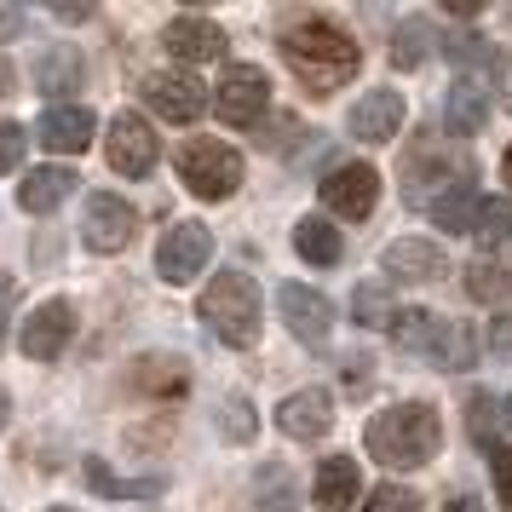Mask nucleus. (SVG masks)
Wrapping results in <instances>:
<instances>
[{"label":"nucleus","instance_id":"obj_1","mask_svg":"<svg viewBox=\"0 0 512 512\" xmlns=\"http://www.w3.org/2000/svg\"><path fill=\"white\" fill-rule=\"evenodd\" d=\"M282 58H288V70L300 75L317 98H328L334 87H346L351 75L363 70L357 41H351L340 24H323V18L288 29V35H282Z\"/></svg>","mask_w":512,"mask_h":512},{"label":"nucleus","instance_id":"obj_2","mask_svg":"<svg viewBox=\"0 0 512 512\" xmlns=\"http://www.w3.org/2000/svg\"><path fill=\"white\" fill-rule=\"evenodd\" d=\"M363 443L380 466H426L443 443V420L432 403H392L369 420Z\"/></svg>","mask_w":512,"mask_h":512},{"label":"nucleus","instance_id":"obj_3","mask_svg":"<svg viewBox=\"0 0 512 512\" xmlns=\"http://www.w3.org/2000/svg\"><path fill=\"white\" fill-rule=\"evenodd\" d=\"M202 323L225 340V346H254L259 323H265V300H259V282L248 271H219L202 288Z\"/></svg>","mask_w":512,"mask_h":512},{"label":"nucleus","instance_id":"obj_4","mask_svg":"<svg viewBox=\"0 0 512 512\" xmlns=\"http://www.w3.org/2000/svg\"><path fill=\"white\" fill-rule=\"evenodd\" d=\"M179 179H185L190 196L225 202V196L242 185V156H236L225 139H190L185 150H179Z\"/></svg>","mask_w":512,"mask_h":512},{"label":"nucleus","instance_id":"obj_5","mask_svg":"<svg viewBox=\"0 0 512 512\" xmlns=\"http://www.w3.org/2000/svg\"><path fill=\"white\" fill-rule=\"evenodd\" d=\"M133 231H139L133 202H121V196H110V190L87 196V208H81V236H87L93 254H121V248L133 242Z\"/></svg>","mask_w":512,"mask_h":512},{"label":"nucleus","instance_id":"obj_6","mask_svg":"<svg viewBox=\"0 0 512 512\" xmlns=\"http://www.w3.org/2000/svg\"><path fill=\"white\" fill-rule=\"evenodd\" d=\"M104 150H110V167L127 173V179H144V173L156 167V156H162V144H156V133H150V121L133 116V110H121V116L110 121Z\"/></svg>","mask_w":512,"mask_h":512},{"label":"nucleus","instance_id":"obj_7","mask_svg":"<svg viewBox=\"0 0 512 512\" xmlns=\"http://www.w3.org/2000/svg\"><path fill=\"white\" fill-rule=\"evenodd\" d=\"M219 121H231V127H254L265 116V104H271V81L259 64H231L225 81H219Z\"/></svg>","mask_w":512,"mask_h":512},{"label":"nucleus","instance_id":"obj_8","mask_svg":"<svg viewBox=\"0 0 512 512\" xmlns=\"http://www.w3.org/2000/svg\"><path fill=\"white\" fill-rule=\"evenodd\" d=\"M208 254H213L208 225L179 219V225L162 236V248H156V271H162V282H190L202 265H208Z\"/></svg>","mask_w":512,"mask_h":512},{"label":"nucleus","instance_id":"obj_9","mask_svg":"<svg viewBox=\"0 0 512 512\" xmlns=\"http://www.w3.org/2000/svg\"><path fill=\"white\" fill-rule=\"evenodd\" d=\"M374 202H380V173L363 167V162L334 167V173L323 179V208L340 213V219H369Z\"/></svg>","mask_w":512,"mask_h":512},{"label":"nucleus","instance_id":"obj_10","mask_svg":"<svg viewBox=\"0 0 512 512\" xmlns=\"http://www.w3.org/2000/svg\"><path fill=\"white\" fill-rule=\"evenodd\" d=\"M277 311H282V323H288V334L305 340V346H323L328 328H334V305H328L317 288H305V282H282Z\"/></svg>","mask_w":512,"mask_h":512},{"label":"nucleus","instance_id":"obj_11","mask_svg":"<svg viewBox=\"0 0 512 512\" xmlns=\"http://www.w3.org/2000/svg\"><path fill=\"white\" fill-rule=\"evenodd\" d=\"M70 334H75V305L70 300H47L41 311H29V317H24L18 346H24L29 363H52L58 351L70 346Z\"/></svg>","mask_w":512,"mask_h":512},{"label":"nucleus","instance_id":"obj_12","mask_svg":"<svg viewBox=\"0 0 512 512\" xmlns=\"http://www.w3.org/2000/svg\"><path fill=\"white\" fill-rule=\"evenodd\" d=\"M144 98H150V110L167 116V121H202V110H208V87L185 70L150 75V81H144Z\"/></svg>","mask_w":512,"mask_h":512},{"label":"nucleus","instance_id":"obj_13","mask_svg":"<svg viewBox=\"0 0 512 512\" xmlns=\"http://www.w3.org/2000/svg\"><path fill=\"white\" fill-rule=\"evenodd\" d=\"M380 271L392 282H438L449 271V259H443L438 242H420V236H397L386 242V254H380Z\"/></svg>","mask_w":512,"mask_h":512},{"label":"nucleus","instance_id":"obj_14","mask_svg":"<svg viewBox=\"0 0 512 512\" xmlns=\"http://www.w3.org/2000/svg\"><path fill=\"white\" fill-rule=\"evenodd\" d=\"M277 426L288 432V438H300V443H317L334 426V397L317 392V386H305V392H288L277 403Z\"/></svg>","mask_w":512,"mask_h":512},{"label":"nucleus","instance_id":"obj_15","mask_svg":"<svg viewBox=\"0 0 512 512\" xmlns=\"http://www.w3.org/2000/svg\"><path fill=\"white\" fill-rule=\"evenodd\" d=\"M351 139L363 144H392L397 127H403V98L392 93V87H380V93H363L357 104H351Z\"/></svg>","mask_w":512,"mask_h":512},{"label":"nucleus","instance_id":"obj_16","mask_svg":"<svg viewBox=\"0 0 512 512\" xmlns=\"http://www.w3.org/2000/svg\"><path fill=\"white\" fill-rule=\"evenodd\" d=\"M162 41H167L173 58H185V64H208V58L225 52V29L213 24V18H173Z\"/></svg>","mask_w":512,"mask_h":512},{"label":"nucleus","instance_id":"obj_17","mask_svg":"<svg viewBox=\"0 0 512 512\" xmlns=\"http://www.w3.org/2000/svg\"><path fill=\"white\" fill-rule=\"evenodd\" d=\"M443 328H449V317H432V311H397L392 340H397L403 351H415L420 363H432V369H438V357H443Z\"/></svg>","mask_w":512,"mask_h":512},{"label":"nucleus","instance_id":"obj_18","mask_svg":"<svg viewBox=\"0 0 512 512\" xmlns=\"http://www.w3.org/2000/svg\"><path fill=\"white\" fill-rule=\"evenodd\" d=\"M311 501H317V512H351V501H357V461L351 455H328L317 466Z\"/></svg>","mask_w":512,"mask_h":512},{"label":"nucleus","instance_id":"obj_19","mask_svg":"<svg viewBox=\"0 0 512 512\" xmlns=\"http://www.w3.org/2000/svg\"><path fill=\"white\" fill-rule=\"evenodd\" d=\"M93 139V110H81V104H58L41 116V144L58 150V156H75V150H87Z\"/></svg>","mask_w":512,"mask_h":512},{"label":"nucleus","instance_id":"obj_20","mask_svg":"<svg viewBox=\"0 0 512 512\" xmlns=\"http://www.w3.org/2000/svg\"><path fill=\"white\" fill-rule=\"evenodd\" d=\"M443 121H449V133H478L489 121V87L478 75H461L449 98H443Z\"/></svg>","mask_w":512,"mask_h":512},{"label":"nucleus","instance_id":"obj_21","mask_svg":"<svg viewBox=\"0 0 512 512\" xmlns=\"http://www.w3.org/2000/svg\"><path fill=\"white\" fill-rule=\"evenodd\" d=\"M64 196H75V173L70 167H35L18 185V208L24 213H52Z\"/></svg>","mask_w":512,"mask_h":512},{"label":"nucleus","instance_id":"obj_22","mask_svg":"<svg viewBox=\"0 0 512 512\" xmlns=\"http://www.w3.org/2000/svg\"><path fill=\"white\" fill-rule=\"evenodd\" d=\"M35 87L52 98H64L81 87V52L70 47V41H58L52 52H41V64H35Z\"/></svg>","mask_w":512,"mask_h":512},{"label":"nucleus","instance_id":"obj_23","mask_svg":"<svg viewBox=\"0 0 512 512\" xmlns=\"http://www.w3.org/2000/svg\"><path fill=\"white\" fill-rule=\"evenodd\" d=\"M87 484H93L104 501H150V495L167 489V478H116L98 455H87Z\"/></svg>","mask_w":512,"mask_h":512},{"label":"nucleus","instance_id":"obj_24","mask_svg":"<svg viewBox=\"0 0 512 512\" xmlns=\"http://www.w3.org/2000/svg\"><path fill=\"white\" fill-rule=\"evenodd\" d=\"M133 386L150 392V397H179L190 386V374H185L179 357H144L139 369H133Z\"/></svg>","mask_w":512,"mask_h":512},{"label":"nucleus","instance_id":"obj_25","mask_svg":"<svg viewBox=\"0 0 512 512\" xmlns=\"http://www.w3.org/2000/svg\"><path fill=\"white\" fill-rule=\"evenodd\" d=\"M294 248H300L305 265H334V259H340V231H334L328 219H317V213H311V219H300V225H294Z\"/></svg>","mask_w":512,"mask_h":512},{"label":"nucleus","instance_id":"obj_26","mask_svg":"<svg viewBox=\"0 0 512 512\" xmlns=\"http://www.w3.org/2000/svg\"><path fill=\"white\" fill-rule=\"evenodd\" d=\"M254 512H300V495H294L288 466H259V478H254Z\"/></svg>","mask_w":512,"mask_h":512},{"label":"nucleus","instance_id":"obj_27","mask_svg":"<svg viewBox=\"0 0 512 512\" xmlns=\"http://www.w3.org/2000/svg\"><path fill=\"white\" fill-rule=\"evenodd\" d=\"M478 196H472V185H461V190H443L438 202H432V225H443V231L455 236V231H472L478 225Z\"/></svg>","mask_w":512,"mask_h":512},{"label":"nucleus","instance_id":"obj_28","mask_svg":"<svg viewBox=\"0 0 512 512\" xmlns=\"http://www.w3.org/2000/svg\"><path fill=\"white\" fill-rule=\"evenodd\" d=\"M351 311H357V328H392L397 323V300L386 282H363L351 294Z\"/></svg>","mask_w":512,"mask_h":512},{"label":"nucleus","instance_id":"obj_29","mask_svg":"<svg viewBox=\"0 0 512 512\" xmlns=\"http://www.w3.org/2000/svg\"><path fill=\"white\" fill-rule=\"evenodd\" d=\"M472 236H478V248H501V242H507V236H512V202H507V196H489L484 208H478Z\"/></svg>","mask_w":512,"mask_h":512},{"label":"nucleus","instance_id":"obj_30","mask_svg":"<svg viewBox=\"0 0 512 512\" xmlns=\"http://www.w3.org/2000/svg\"><path fill=\"white\" fill-rule=\"evenodd\" d=\"M449 58H455L461 70H472L478 81H484V70H495V47H489L484 35H455V41H449Z\"/></svg>","mask_w":512,"mask_h":512},{"label":"nucleus","instance_id":"obj_31","mask_svg":"<svg viewBox=\"0 0 512 512\" xmlns=\"http://www.w3.org/2000/svg\"><path fill=\"white\" fill-rule=\"evenodd\" d=\"M426 41H432V35H426V24H420V18H409V24L392 35V64H397V70H415L420 58H426Z\"/></svg>","mask_w":512,"mask_h":512},{"label":"nucleus","instance_id":"obj_32","mask_svg":"<svg viewBox=\"0 0 512 512\" xmlns=\"http://www.w3.org/2000/svg\"><path fill=\"white\" fill-rule=\"evenodd\" d=\"M472 357H478V346H472V328H466V323H449V328H443V357H438V369H472Z\"/></svg>","mask_w":512,"mask_h":512},{"label":"nucleus","instance_id":"obj_33","mask_svg":"<svg viewBox=\"0 0 512 512\" xmlns=\"http://www.w3.org/2000/svg\"><path fill=\"white\" fill-rule=\"evenodd\" d=\"M254 403H248V397H231V403H225V409H219V432H225V438L231 443H248L254 438Z\"/></svg>","mask_w":512,"mask_h":512},{"label":"nucleus","instance_id":"obj_34","mask_svg":"<svg viewBox=\"0 0 512 512\" xmlns=\"http://www.w3.org/2000/svg\"><path fill=\"white\" fill-rule=\"evenodd\" d=\"M466 288H472L478 300H512V277H501V271H495V265H484V259L466 271Z\"/></svg>","mask_w":512,"mask_h":512},{"label":"nucleus","instance_id":"obj_35","mask_svg":"<svg viewBox=\"0 0 512 512\" xmlns=\"http://www.w3.org/2000/svg\"><path fill=\"white\" fill-rule=\"evenodd\" d=\"M363 512H420V495L403 484H380V489H369Z\"/></svg>","mask_w":512,"mask_h":512},{"label":"nucleus","instance_id":"obj_36","mask_svg":"<svg viewBox=\"0 0 512 512\" xmlns=\"http://www.w3.org/2000/svg\"><path fill=\"white\" fill-rule=\"evenodd\" d=\"M24 144H29V133L18 121H0V173H12V167L24 162Z\"/></svg>","mask_w":512,"mask_h":512},{"label":"nucleus","instance_id":"obj_37","mask_svg":"<svg viewBox=\"0 0 512 512\" xmlns=\"http://www.w3.org/2000/svg\"><path fill=\"white\" fill-rule=\"evenodd\" d=\"M24 29H29V12H24V6H6V0H0V47H6V41H18Z\"/></svg>","mask_w":512,"mask_h":512},{"label":"nucleus","instance_id":"obj_38","mask_svg":"<svg viewBox=\"0 0 512 512\" xmlns=\"http://www.w3.org/2000/svg\"><path fill=\"white\" fill-rule=\"evenodd\" d=\"M12 305H18V277H0V340H6V323H12Z\"/></svg>","mask_w":512,"mask_h":512},{"label":"nucleus","instance_id":"obj_39","mask_svg":"<svg viewBox=\"0 0 512 512\" xmlns=\"http://www.w3.org/2000/svg\"><path fill=\"white\" fill-rule=\"evenodd\" d=\"M495 484H501V501H512V449H495Z\"/></svg>","mask_w":512,"mask_h":512},{"label":"nucleus","instance_id":"obj_40","mask_svg":"<svg viewBox=\"0 0 512 512\" xmlns=\"http://www.w3.org/2000/svg\"><path fill=\"white\" fill-rule=\"evenodd\" d=\"M495 351H512V317H495Z\"/></svg>","mask_w":512,"mask_h":512},{"label":"nucleus","instance_id":"obj_41","mask_svg":"<svg viewBox=\"0 0 512 512\" xmlns=\"http://www.w3.org/2000/svg\"><path fill=\"white\" fill-rule=\"evenodd\" d=\"M443 512H478V501H472V495H461V501H449Z\"/></svg>","mask_w":512,"mask_h":512},{"label":"nucleus","instance_id":"obj_42","mask_svg":"<svg viewBox=\"0 0 512 512\" xmlns=\"http://www.w3.org/2000/svg\"><path fill=\"white\" fill-rule=\"evenodd\" d=\"M6 420H12V397H6V386H0V432H6Z\"/></svg>","mask_w":512,"mask_h":512},{"label":"nucleus","instance_id":"obj_43","mask_svg":"<svg viewBox=\"0 0 512 512\" xmlns=\"http://www.w3.org/2000/svg\"><path fill=\"white\" fill-rule=\"evenodd\" d=\"M501 173H507V185H512V150H507V162H501Z\"/></svg>","mask_w":512,"mask_h":512},{"label":"nucleus","instance_id":"obj_44","mask_svg":"<svg viewBox=\"0 0 512 512\" xmlns=\"http://www.w3.org/2000/svg\"><path fill=\"white\" fill-rule=\"evenodd\" d=\"M507 426H512V397H507Z\"/></svg>","mask_w":512,"mask_h":512},{"label":"nucleus","instance_id":"obj_45","mask_svg":"<svg viewBox=\"0 0 512 512\" xmlns=\"http://www.w3.org/2000/svg\"><path fill=\"white\" fill-rule=\"evenodd\" d=\"M507 81H512V70H507ZM507 104H512V93H507Z\"/></svg>","mask_w":512,"mask_h":512},{"label":"nucleus","instance_id":"obj_46","mask_svg":"<svg viewBox=\"0 0 512 512\" xmlns=\"http://www.w3.org/2000/svg\"><path fill=\"white\" fill-rule=\"evenodd\" d=\"M52 512H70V507H52Z\"/></svg>","mask_w":512,"mask_h":512}]
</instances>
